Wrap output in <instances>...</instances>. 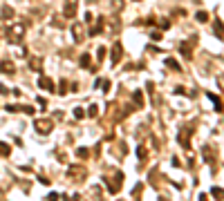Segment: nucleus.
I'll return each mask as SVG.
<instances>
[{"label":"nucleus","mask_w":224,"mask_h":201,"mask_svg":"<svg viewBox=\"0 0 224 201\" xmlns=\"http://www.w3.org/2000/svg\"><path fill=\"white\" fill-rule=\"evenodd\" d=\"M36 127H38V132L47 134V132H49V127H52V123H49V121H38V123H36Z\"/></svg>","instance_id":"obj_1"},{"label":"nucleus","mask_w":224,"mask_h":201,"mask_svg":"<svg viewBox=\"0 0 224 201\" xmlns=\"http://www.w3.org/2000/svg\"><path fill=\"white\" fill-rule=\"evenodd\" d=\"M119 58H121V45H117V47H114V56H112V60L117 63Z\"/></svg>","instance_id":"obj_2"},{"label":"nucleus","mask_w":224,"mask_h":201,"mask_svg":"<svg viewBox=\"0 0 224 201\" xmlns=\"http://www.w3.org/2000/svg\"><path fill=\"white\" fill-rule=\"evenodd\" d=\"M0 152H2V154H9V148H7L5 143H0Z\"/></svg>","instance_id":"obj_3"}]
</instances>
